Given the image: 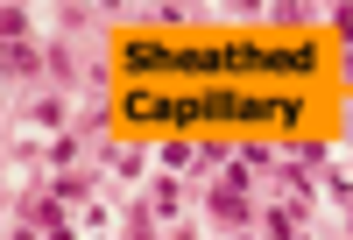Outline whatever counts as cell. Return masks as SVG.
I'll return each instance as SVG.
<instances>
[{
    "label": "cell",
    "instance_id": "1",
    "mask_svg": "<svg viewBox=\"0 0 353 240\" xmlns=\"http://www.w3.org/2000/svg\"><path fill=\"white\" fill-rule=\"evenodd\" d=\"M205 205H212V219H219V226H248V219H254V205H248V170L233 163L219 184H212V198H205Z\"/></svg>",
    "mask_w": 353,
    "mask_h": 240
},
{
    "label": "cell",
    "instance_id": "2",
    "mask_svg": "<svg viewBox=\"0 0 353 240\" xmlns=\"http://www.w3.org/2000/svg\"><path fill=\"white\" fill-rule=\"evenodd\" d=\"M149 205H156V212H176V205H184V184H176V177H156Z\"/></svg>",
    "mask_w": 353,
    "mask_h": 240
},
{
    "label": "cell",
    "instance_id": "3",
    "mask_svg": "<svg viewBox=\"0 0 353 240\" xmlns=\"http://www.w3.org/2000/svg\"><path fill=\"white\" fill-rule=\"evenodd\" d=\"M128 240H156V205H134L128 212Z\"/></svg>",
    "mask_w": 353,
    "mask_h": 240
},
{
    "label": "cell",
    "instance_id": "4",
    "mask_svg": "<svg viewBox=\"0 0 353 240\" xmlns=\"http://www.w3.org/2000/svg\"><path fill=\"white\" fill-rule=\"evenodd\" d=\"M0 36H8V43H28V14H21V8H0Z\"/></svg>",
    "mask_w": 353,
    "mask_h": 240
},
{
    "label": "cell",
    "instance_id": "5",
    "mask_svg": "<svg viewBox=\"0 0 353 240\" xmlns=\"http://www.w3.org/2000/svg\"><path fill=\"white\" fill-rule=\"evenodd\" d=\"M8 71H14V78H36V50H28V43H8Z\"/></svg>",
    "mask_w": 353,
    "mask_h": 240
},
{
    "label": "cell",
    "instance_id": "6",
    "mask_svg": "<svg viewBox=\"0 0 353 240\" xmlns=\"http://www.w3.org/2000/svg\"><path fill=\"white\" fill-rule=\"evenodd\" d=\"M21 212H28V219H36V226H50V233H57V205H50V198H28V205H21Z\"/></svg>",
    "mask_w": 353,
    "mask_h": 240
},
{
    "label": "cell",
    "instance_id": "7",
    "mask_svg": "<svg viewBox=\"0 0 353 240\" xmlns=\"http://www.w3.org/2000/svg\"><path fill=\"white\" fill-rule=\"evenodd\" d=\"M269 240H297V219H290V212H269Z\"/></svg>",
    "mask_w": 353,
    "mask_h": 240
},
{
    "label": "cell",
    "instance_id": "8",
    "mask_svg": "<svg viewBox=\"0 0 353 240\" xmlns=\"http://www.w3.org/2000/svg\"><path fill=\"white\" fill-rule=\"evenodd\" d=\"M332 28H339V36L353 43V8H332Z\"/></svg>",
    "mask_w": 353,
    "mask_h": 240
},
{
    "label": "cell",
    "instance_id": "9",
    "mask_svg": "<svg viewBox=\"0 0 353 240\" xmlns=\"http://www.w3.org/2000/svg\"><path fill=\"white\" fill-rule=\"evenodd\" d=\"M346 85H353V57H346Z\"/></svg>",
    "mask_w": 353,
    "mask_h": 240
},
{
    "label": "cell",
    "instance_id": "10",
    "mask_svg": "<svg viewBox=\"0 0 353 240\" xmlns=\"http://www.w3.org/2000/svg\"><path fill=\"white\" fill-rule=\"evenodd\" d=\"M346 219H353V198H346Z\"/></svg>",
    "mask_w": 353,
    "mask_h": 240
}]
</instances>
